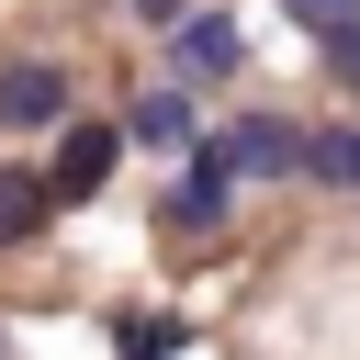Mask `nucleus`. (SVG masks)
<instances>
[{
  "mask_svg": "<svg viewBox=\"0 0 360 360\" xmlns=\"http://www.w3.org/2000/svg\"><path fill=\"white\" fill-rule=\"evenodd\" d=\"M214 158H225V180H292V169H304V135H292L281 112H248V124L214 135Z\"/></svg>",
  "mask_w": 360,
  "mask_h": 360,
  "instance_id": "f257e3e1",
  "label": "nucleus"
},
{
  "mask_svg": "<svg viewBox=\"0 0 360 360\" xmlns=\"http://www.w3.org/2000/svg\"><path fill=\"white\" fill-rule=\"evenodd\" d=\"M225 191H236V180H225V158H214V135H202V146H191V169L169 180L158 225H169V236H214V225H225Z\"/></svg>",
  "mask_w": 360,
  "mask_h": 360,
  "instance_id": "f03ea898",
  "label": "nucleus"
},
{
  "mask_svg": "<svg viewBox=\"0 0 360 360\" xmlns=\"http://www.w3.org/2000/svg\"><path fill=\"white\" fill-rule=\"evenodd\" d=\"M112 158H124V124H90V112H79L68 146H56V169H45V191H56V202H90V191L112 180Z\"/></svg>",
  "mask_w": 360,
  "mask_h": 360,
  "instance_id": "7ed1b4c3",
  "label": "nucleus"
},
{
  "mask_svg": "<svg viewBox=\"0 0 360 360\" xmlns=\"http://www.w3.org/2000/svg\"><path fill=\"white\" fill-rule=\"evenodd\" d=\"M0 124H11V135H34V124H68V68H45V56H11V68H0Z\"/></svg>",
  "mask_w": 360,
  "mask_h": 360,
  "instance_id": "20e7f679",
  "label": "nucleus"
},
{
  "mask_svg": "<svg viewBox=\"0 0 360 360\" xmlns=\"http://www.w3.org/2000/svg\"><path fill=\"white\" fill-rule=\"evenodd\" d=\"M169 45H180V79H236V22L225 11H191Z\"/></svg>",
  "mask_w": 360,
  "mask_h": 360,
  "instance_id": "39448f33",
  "label": "nucleus"
},
{
  "mask_svg": "<svg viewBox=\"0 0 360 360\" xmlns=\"http://www.w3.org/2000/svg\"><path fill=\"white\" fill-rule=\"evenodd\" d=\"M124 135H135V146H202V112H191V90H146V101L124 112Z\"/></svg>",
  "mask_w": 360,
  "mask_h": 360,
  "instance_id": "423d86ee",
  "label": "nucleus"
},
{
  "mask_svg": "<svg viewBox=\"0 0 360 360\" xmlns=\"http://www.w3.org/2000/svg\"><path fill=\"white\" fill-rule=\"evenodd\" d=\"M304 180L315 191H360V124H315L304 135Z\"/></svg>",
  "mask_w": 360,
  "mask_h": 360,
  "instance_id": "0eeeda50",
  "label": "nucleus"
},
{
  "mask_svg": "<svg viewBox=\"0 0 360 360\" xmlns=\"http://www.w3.org/2000/svg\"><path fill=\"white\" fill-rule=\"evenodd\" d=\"M45 214H56V191H45V169H11V158H0V248H11V236H34Z\"/></svg>",
  "mask_w": 360,
  "mask_h": 360,
  "instance_id": "6e6552de",
  "label": "nucleus"
},
{
  "mask_svg": "<svg viewBox=\"0 0 360 360\" xmlns=\"http://www.w3.org/2000/svg\"><path fill=\"white\" fill-rule=\"evenodd\" d=\"M180 349H191L180 315H124V360H180Z\"/></svg>",
  "mask_w": 360,
  "mask_h": 360,
  "instance_id": "1a4fd4ad",
  "label": "nucleus"
},
{
  "mask_svg": "<svg viewBox=\"0 0 360 360\" xmlns=\"http://www.w3.org/2000/svg\"><path fill=\"white\" fill-rule=\"evenodd\" d=\"M281 11H292V22H304V34H315V45H326V34H349V22H360V0H281Z\"/></svg>",
  "mask_w": 360,
  "mask_h": 360,
  "instance_id": "9d476101",
  "label": "nucleus"
},
{
  "mask_svg": "<svg viewBox=\"0 0 360 360\" xmlns=\"http://www.w3.org/2000/svg\"><path fill=\"white\" fill-rule=\"evenodd\" d=\"M326 79H338V90H360V22H349V34H326Z\"/></svg>",
  "mask_w": 360,
  "mask_h": 360,
  "instance_id": "9b49d317",
  "label": "nucleus"
},
{
  "mask_svg": "<svg viewBox=\"0 0 360 360\" xmlns=\"http://www.w3.org/2000/svg\"><path fill=\"white\" fill-rule=\"evenodd\" d=\"M135 22H158V34H180V22H191V0H135Z\"/></svg>",
  "mask_w": 360,
  "mask_h": 360,
  "instance_id": "f8f14e48",
  "label": "nucleus"
}]
</instances>
